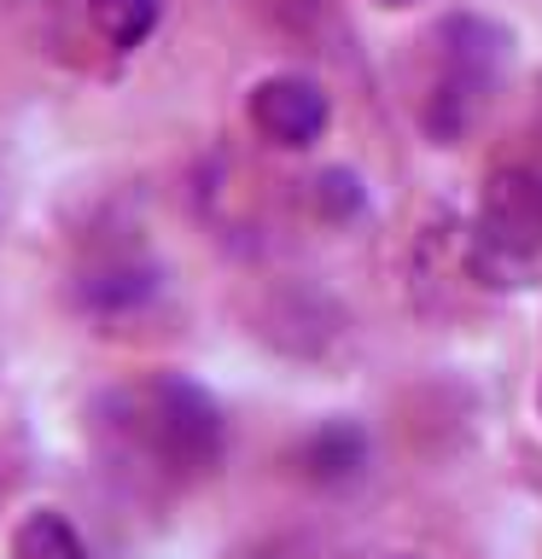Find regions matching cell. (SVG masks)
I'll return each instance as SVG.
<instances>
[{
    "label": "cell",
    "mask_w": 542,
    "mask_h": 559,
    "mask_svg": "<svg viewBox=\"0 0 542 559\" xmlns=\"http://www.w3.org/2000/svg\"><path fill=\"white\" fill-rule=\"evenodd\" d=\"M152 449L164 454L169 466H181V472L210 466L216 449H222L216 402H210L199 384H187V379H164L152 391Z\"/></svg>",
    "instance_id": "obj_1"
},
{
    "label": "cell",
    "mask_w": 542,
    "mask_h": 559,
    "mask_svg": "<svg viewBox=\"0 0 542 559\" xmlns=\"http://www.w3.org/2000/svg\"><path fill=\"white\" fill-rule=\"evenodd\" d=\"M251 122L274 146H315L327 129V94L309 76H269L251 87Z\"/></svg>",
    "instance_id": "obj_2"
},
{
    "label": "cell",
    "mask_w": 542,
    "mask_h": 559,
    "mask_svg": "<svg viewBox=\"0 0 542 559\" xmlns=\"http://www.w3.org/2000/svg\"><path fill=\"white\" fill-rule=\"evenodd\" d=\"M362 461H367V443H362L356 426H321L304 443V472H309V478H321V484L356 478Z\"/></svg>",
    "instance_id": "obj_3"
},
{
    "label": "cell",
    "mask_w": 542,
    "mask_h": 559,
    "mask_svg": "<svg viewBox=\"0 0 542 559\" xmlns=\"http://www.w3.org/2000/svg\"><path fill=\"white\" fill-rule=\"evenodd\" d=\"M12 559H87V542L76 536V524L64 513H30L12 536Z\"/></svg>",
    "instance_id": "obj_4"
},
{
    "label": "cell",
    "mask_w": 542,
    "mask_h": 559,
    "mask_svg": "<svg viewBox=\"0 0 542 559\" xmlns=\"http://www.w3.org/2000/svg\"><path fill=\"white\" fill-rule=\"evenodd\" d=\"M87 12L111 47H140L157 29V0H87Z\"/></svg>",
    "instance_id": "obj_5"
},
{
    "label": "cell",
    "mask_w": 542,
    "mask_h": 559,
    "mask_svg": "<svg viewBox=\"0 0 542 559\" xmlns=\"http://www.w3.org/2000/svg\"><path fill=\"white\" fill-rule=\"evenodd\" d=\"M385 7H409V0H385Z\"/></svg>",
    "instance_id": "obj_6"
}]
</instances>
